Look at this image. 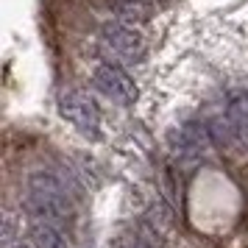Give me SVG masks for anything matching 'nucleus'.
<instances>
[{
  "label": "nucleus",
  "mask_w": 248,
  "mask_h": 248,
  "mask_svg": "<svg viewBox=\"0 0 248 248\" xmlns=\"http://www.w3.org/2000/svg\"><path fill=\"white\" fill-rule=\"evenodd\" d=\"M6 248H34V246H31V243H23V240H20V243H9Z\"/></svg>",
  "instance_id": "9"
},
{
  "label": "nucleus",
  "mask_w": 248,
  "mask_h": 248,
  "mask_svg": "<svg viewBox=\"0 0 248 248\" xmlns=\"http://www.w3.org/2000/svg\"><path fill=\"white\" fill-rule=\"evenodd\" d=\"M28 243L34 248H70L62 229L50 223H42V220H31L28 226Z\"/></svg>",
  "instance_id": "7"
},
{
  "label": "nucleus",
  "mask_w": 248,
  "mask_h": 248,
  "mask_svg": "<svg viewBox=\"0 0 248 248\" xmlns=\"http://www.w3.org/2000/svg\"><path fill=\"white\" fill-rule=\"evenodd\" d=\"M92 84L109 98V101L120 103V106H131L137 101V84L131 81V76L125 73L120 64L112 62H101L95 73H92Z\"/></svg>",
  "instance_id": "4"
},
{
  "label": "nucleus",
  "mask_w": 248,
  "mask_h": 248,
  "mask_svg": "<svg viewBox=\"0 0 248 248\" xmlns=\"http://www.w3.org/2000/svg\"><path fill=\"white\" fill-rule=\"evenodd\" d=\"M209 131L203 128V125H195V123H187L176 128L173 134H170V151H173V156L179 159L181 165H192V162H198V159L206 154V148H209Z\"/></svg>",
  "instance_id": "5"
},
{
  "label": "nucleus",
  "mask_w": 248,
  "mask_h": 248,
  "mask_svg": "<svg viewBox=\"0 0 248 248\" xmlns=\"http://www.w3.org/2000/svg\"><path fill=\"white\" fill-rule=\"evenodd\" d=\"M101 47L106 53V62L112 64H140L148 56L145 36L137 31L134 25L125 23H106L101 28Z\"/></svg>",
  "instance_id": "2"
},
{
  "label": "nucleus",
  "mask_w": 248,
  "mask_h": 248,
  "mask_svg": "<svg viewBox=\"0 0 248 248\" xmlns=\"http://www.w3.org/2000/svg\"><path fill=\"white\" fill-rule=\"evenodd\" d=\"M25 209L31 220H42L62 229L73 220V201H70L67 187L62 184L59 176L47 170H34L25 179Z\"/></svg>",
  "instance_id": "1"
},
{
  "label": "nucleus",
  "mask_w": 248,
  "mask_h": 248,
  "mask_svg": "<svg viewBox=\"0 0 248 248\" xmlns=\"http://www.w3.org/2000/svg\"><path fill=\"white\" fill-rule=\"evenodd\" d=\"M59 112H62V117H67L84 137L101 140V112H98L95 101H92L87 92H78V90L62 92Z\"/></svg>",
  "instance_id": "3"
},
{
  "label": "nucleus",
  "mask_w": 248,
  "mask_h": 248,
  "mask_svg": "<svg viewBox=\"0 0 248 248\" xmlns=\"http://www.w3.org/2000/svg\"><path fill=\"white\" fill-rule=\"evenodd\" d=\"M109 248H162L159 246V234L151 232L148 226H140V229H123L112 237Z\"/></svg>",
  "instance_id": "6"
},
{
  "label": "nucleus",
  "mask_w": 248,
  "mask_h": 248,
  "mask_svg": "<svg viewBox=\"0 0 248 248\" xmlns=\"http://www.w3.org/2000/svg\"><path fill=\"white\" fill-rule=\"evenodd\" d=\"M114 12H117V17H120L125 25L145 23L148 17L154 14V3H151V0H117V3H114Z\"/></svg>",
  "instance_id": "8"
}]
</instances>
